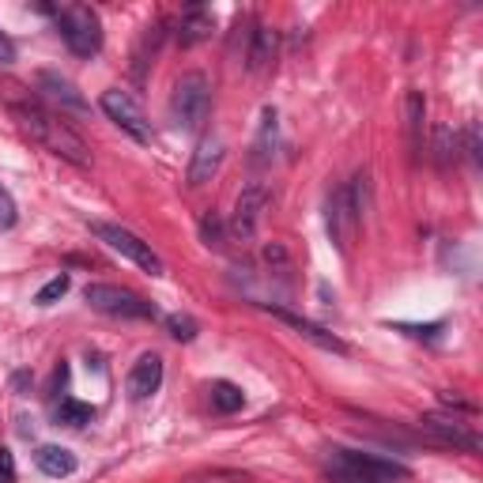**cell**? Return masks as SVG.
<instances>
[{"label":"cell","instance_id":"31","mask_svg":"<svg viewBox=\"0 0 483 483\" xmlns=\"http://www.w3.org/2000/svg\"><path fill=\"white\" fill-rule=\"evenodd\" d=\"M265 257H268V261H284V249H280V246H268Z\"/></svg>","mask_w":483,"mask_h":483},{"label":"cell","instance_id":"10","mask_svg":"<svg viewBox=\"0 0 483 483\" xmlns=\"http://www.w3.org/2000/svg\"><path fill=\"white\" fill-rule=\"evenodd\" d=\"M268 208V189L265 186H246L238 193V204H235V219H231V231L235 238L249 242L253 235H257V227H261V216Z\"/></svg>","mask_w":483,"mask_h":483},{"label":"cell","instance_id":"25","mask_svg":"<svg viewBox=\"0 0 483 483\" xmlns=\"http://www.w3.org/2000/svg\"><path fill=\"white\" fill-rule=\"evenodd\" d=\"M64 291H68V275L61 272V275H53V280H50V284H45V287L34 295V303H38V306H50V303H57V298H61Z\"/></svg>","mask_w":483,"mask_h":483},{"label":"cell","instance_id":"27","mask_svg":"<svg viewBox=\"0 0 483 483\" xmlns=\"http://www.w3.org/2000/svg\"><path fill=\"white\" fill-rule=\"evenodd\" d=\"M461 148L469 151V159H472L476 167L483 163V144H479V125H476V121H472V125L465 129V140H461Z\"/></svg>","mask_w":483,"mask_h":483},{"label":"cell","instance_id":"4","mask_svg":"<svg viewBox=\"0 0 483 483\" xmlns=\"http://www.w3.org/2000/svg\"><path fill=\"white\" fill-rule=\"evenodd\" d=\"M83 298L91 310L99 314H110V317H144V321H155L159 310L148 298L132 295L129 287H118V284H87L83 287Z\"/></svg>","mask_w":483,"mask_h":483},{"label":"cell","instance_id":"8","mask_svg":"<svg viewBox=\"0 0 483 483\" xmlns=\"http://www.w3.org/2000/svg\"><path fill=\"white\" fill-rule=\"evenodd\" d=\"M325 223H329V238L348 253L352 242H355V231H359V216L348 200V186H340L336 193H329V208H325Z\"/></svg>","mask_w":483,"mask_h":483},{"label":"cell","instance_id":"20","mask_svg":"<svg viewBox=\"0 0 483 483\" xmlns=\"http://www.w3.org/2000/svg\"><path fill=\"white\" fill-rule=\"evenodd\" d=\"M246 404V393L235 385V382H216L212 385V408L223 411V416H231V411H238Z\"/></svg>","mask_w":483,"mask_h":483},{"label":"cell","instance_id":"29","mask_svg":"<svg viewBox=\"0 0 483 483\" xmlns=\"http://www.w3.org/2000/svg\"><path fill=\"white\" fill-rule=\"evenodd\" d=\"M0 483H15V457H12V449H0Z\"/></svg>","mask_w":483,"mask_h":483},{"label":"cell","instance_id":"30","mask_svg":"<svg viewBox=\"0 0 483 483\" xmlns=\"http://www.w3.org/2000/svg\"><path fill=\"white\" fill-rule=\"evenodd\" d=\"M12 61H15V45L5 31H0V64H12Z\"/></svg>","mask_w":483,"mask_h":483},{"label":"cell","instance_id":"24","mask_svg":"<svg viewBox=\"0 0 483 483\" xmlns=\"http://www.w3.org/2000/svg\"><path fill=\"white\" fill-rule=\"evenodd\" d=\"M200 238L208 242V246H216V249H219V246H223V238H227V223H223L216 212H208V216L200 219Z\"/></svg>","mask_w":483,"mask_h":483},{"label":"cell","instance_id":"5","mask_svg":"<svg viewBox=\"0 0 483 483\" xmlns=\"http://www.w3.org/2000/svg\"><path fill=\"white\" fill-rule=\"evenodd\" d=\"M99 106H102V113H106V118H110L113 125L132 136V140H140V144H151V140H155V129H151V121H148L144 106L136 102V99L129 95V91H121V87L102 91Z\"/></svg>","mask_w":483,"mask_h":483},{"label":"cell","instance_id":"26","mask_svg":"<svg viewBox=\"0 0 483 483\" xmlns=\"http://www.w3.org/2000/svg\"><path fill=\"white\" fill-rule=\"evenodd\" d=\"M15 219H19V212H15V200H12V193L0 186V231H12L15 227Z\"/></svg>","mask_w":483,"mask_h":483},{"label":"cell","instance_id":"22","mask_svg":"<svg viewBox=\"0 0 483 483\" xmlns=\"http://www.w3.org/2000/svg\"><path fill=\"white\" fill-rule=\"evenodd\" d=\"M275 148V110L268 106L261 113V136H257V159H268Z\"/></svg>","mask_w":483,"mask_h":483},{"label":"cell","instance_id":"1","mask_svg":"<svg viewBox=\"0 0 483 483\" xmlns=\"http://www.w3.org/2000/svg\"><path fill=\"white\" fill-rule=\"evenodd\" d=\"M12 118H15V125L27 132L34 144H42L45 151H53L57 159H64V163H72V167H87L91 163V151L83 144V136L76 129H68L57 113L42 110L34 102H15Z\"/></svg>","mask_w":483,"mask_h":483},{"label":"cell","instance_id":"16","mask_svg":"<svg viewBox=\"0 0 483 483\" xmlns=\"http://www.w3.org/2000/svg\"><path fill=\"white\" fill-rule=\"evenodd\" d=\"M275 61V31L268 27H253L249 31V50H246V64L249 72H265V68Z\"/></svg>","mask_w":483,"mask_h":483},{"label":"cell","instance_id":"9","mask_svg":"<svg viewBox=\"0 0 483 483\" xmlns=\"http://www.w3.org/2000/svg\"><path fill=\"white\" fill-rule=\"evenodd\" d=\"M265 314H272L275 321H284V325L291 329V333H298L303 340H310L314 348H321V352H336V355H348L352 348L343 343L336 333H329V329H321V325H314V321H306V317H298V314H291V310H284V306H261Z\"/></svg>","mask_w":483,"mask_h":483},{"label":"cell","instance_id":"18","mask_svg":"<svg viewBox=\"0 0 483 483\" xmlns=\"http://www.w3.org/2000/svg\"><path fill=\"white\" fill-rule=\"evenodd\" d=\"M208 34H212V12H204L200 5H193L186 15H181V23H178V42L181 45H197Z\"/></svg>","mask_w":483,"mask_h":483},{"label":"cell","instance_id":"28","mask_svg":"<svg viewBox=\"0 0 483 483\" xmlns=\"http://www.w3.org/2000/svg\"><path fill=\"white\" fill-rule=\"evenodd\" d=\"M401 333H408V336H427V340H434L442 333V321H434V325H397Z\"/></svg>","mask_w":483,"mask_h":483},{"label":"cell","instance_id":"19","mask_svg":"<svg viewBox=\"0 0 483 483\" xmlns=\"http://www.w3.org/2000/svg\"><path fill=\"white\" fill-rule=\"evenodd\" d=\"M34 461H38V469H42L45 476H53V479L76 472V453H68L64 446H42V449L34 453Z\"/></svg>","mask_w":483,"mask_h":483},{"label":"cell","instance_id":"21","mask_svg":"<svg viewBox=\"0 0 483 483\" xmlns=\"http://www.w3.org/2000/svg\"><path fill=\"white\" fill-rule=\"evenodd\" d=\"M91 420H95V408L83 404V401L64 397V401L57 404V423H64V427H87Z\"/></svg>","mask_w":483,"mask_h":483},{"label":"cell","instance_id":"17","mask_svg":"<svg viewBox=\"0 0 483 483\" xmlns=\"http://www.w3.org/2000/svg\"><path fill=\"white\" fill-rule=\"evenodd\" d=\"M423 118H427V99L423 91H408L404 99V125H408V144L411 151H423Z\"/></svg>","mask_w":483,"mask_h":483},{"label":"cell","instance_id":"7","mask_svg":"<svg viewBox=\"0 0 483 483\" xmlns=\"http://www.w3.org/2000/svg\"><path fill=\"white\" fill-rule=\"evenodd\" d=\"M420 427L430 434V439H439L446 446H457V449H465V453H479L483 449V439L465 423V420H457L449 416V411H427V416L420 420Z\"/></svg>","mask_w":483,"mask_h":483},{"label":"cell","instance_id":"13","mask_svg":"<svg viewBox=\"0 0 483 483\" xmlns=\"http://www.w3.org/2000/svg\"><path fill=\"white\" fill-rule=\"evenodd\" d=\"M223 167V140H216V136H204V140L197 144L193 159H189V186H204V181H212Z\"/></svg>","mask_w":483,"mask_h":483},{"label":"cell","instance_id":"14","mask_svg":"<svg viewBox=\"0 0 483 483\" xmlns=\"http://www.w3.org/2000/svg\"><path fill=\"white\" fill-rule=\"evenodd\" d=\"M430 159H434V167H439V170H449L457 159H461V136L453 132V125L439 121L430 129Z\"/></svg>","mask_w":483,"mask_h":483},{"label":"cell","instance_id":"15","mask_svg":"<svg viewBox=\"0 0 483 483\" xmlns=\"http://www.w3.org/2000/svg\"><path fill=\"white\" fill-rule=\"evenodd\" d=\"M38 87L50 95L53 102H61V110H72V113H87V99L80 95V91L68 83L64 76L57 72H38Z\"/></svg>","mask_w":483,"mask_h":483},{"label":"cell","instance_id":"2","mask_svg":"<svg viewBox=\"0 0 483 483\" xmlns=\"http://www.w3.org/2000/svg\"><path fill=\"white\" fill-rule=\"evenodd\" d=\"M53 19H57V31L61 38L68 42V50L76 57H95L102 50V19L95 8L87 5H61V8H50Z\"/></svg>","mask_w":483,"mask_h":483},{"label":"cell","instance_id":"11","mask_svg":"<svg viewBox=\"0 0 483 483\" xmlns=\"http://www.w3.org/2000/svg\"><path fill=\"white\" fill-rule=\"evenodd\" d=\"M343 465H352L355 472L371 476L378 483H393V479H408L411 469H404L401 461H393V457H378V453H359V449H333Z\"/></svg>","mask_w":483,"mask_h":483},{"label":"cell","instance_id":"3","mask_svg":"<svg viewBox=\"0 0 483 483\" xmlns=\"http://www.w3.org/2000/svg\"><path fill=\"white\" fill-rule=\"evenodd\" d=\"M170 113H174V125L181 129H204L212 113V83L204 72H186L174 83V95H170Z\"/></svg>","mask_w":483,"mask_h":483},{"label":"cell","instance_id":"12","mask_svg":"<svg viewBox=\"0 0 483 483\" xmlns=\"http://www.w3.org/2000/svg\"><path fill=\"white\" fill-rule=\"evenodd\" d=\"M159 385H163V359H159L155 352H148V355L136 359V366L129 371L125 393H129L132 401H148L151 393H159Z\"/></svg>","mask_w":483,"mask_h":483},{"label":"cell","instance_id":"6","mask_svg":"<svg viewBox=\"0 0 483 483\" xmlns=\"http://www.w3.org/2000/svg\"><path fill=\"white\" fill-rule=\"evenodd\" d=\"M91 231H95L113 253H121V257H129L132 265H140L148 275H163L167 268H163V261H159V253L148 246V242H140L132 231H125V227H113V223H91Z\"/></svg>","mask_w":483,"mask_h":483},{"label":"cell","instance_id":"23","mask_svg":"<svg viewBox=\"0 0 483 483\" xmlns=\"http://www.w3.org/2000/svg\"><path fill=\"white\" fill-rule=\"evenodd\" d=\"M167 329H170V336L181 340V343L197 340V333H200V325H197V321H193L189 314H170V317H167Z\"/></svg>","mask_w":483,"mask_h":483}]
</instances>
